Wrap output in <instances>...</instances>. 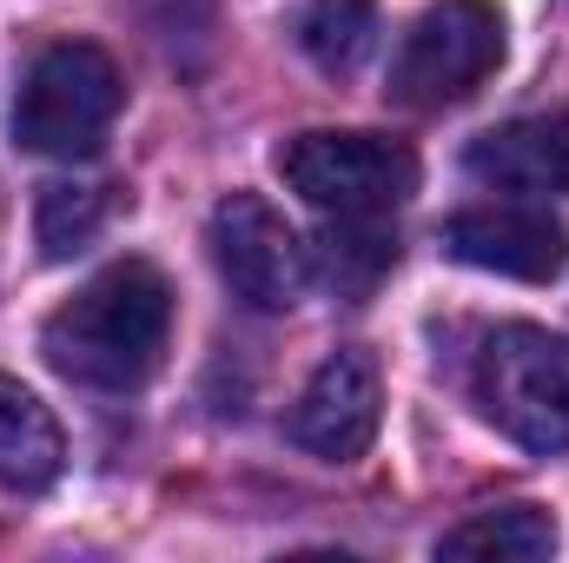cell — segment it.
<instances>
[{"label": "cell", "instance_id": "1", "mask_svg": "<svg viewBox=\"0 0 569 563\" xmlns=\"http://www.w3.org/2000/svg\"><path fill=\"white\" fill-rule=\"evenodd\" d=\"M166 338H172V285L146 259L107 266L40 325L47 365L73 385H93V392L146 385L166 358Z\"/></svg>", "mask_w": 569, "mask_h": 563}, {"label": "cell", "instance_id": "2", "mask_svg": "<svg viewBox=\"0 0 569 563\" xmlns=\"http://www.w3.org/2000/svg\"><path fill=\"white\" fill-rule=\"evenodd\" d=\"M127 107V80L120 67L93 47V40H60L47 47L20 93H13V146L20 152H47V159H87L100 152L107 127Z\"/></svg>", "mask_w": 569, "mask_h": 563}, {"label": "cell", "instance_id": "3", "mask_svg": "<svg viewBox=\"0 0 569 563\" xmlns=\"http://www.w3.org/2000/svg\"><path fill=\"white\" fill-rule=\"evenodd\" d=\"M477 412L510 444L557 457L569 451V345L537 325H497L470 372Z\"/></svg>", "mask_w": 569, "mask_h": 563}, {"label": "cell", "instance_id": "4", "mask_svg": "<svg viewBox=\"0 0 569 563\" xmlns=\"http://www.w3.org/2000/svg\"><path fill=\"white\" fill-rule=\"evenodd\" d=\"M497 67H503V13L490 0H437L405 33L385 93L405 113H443L463 107Z\"/></svg>", "mask_w": 569, "mask_h": 563}, {"label": "cell", "instance_id": "5", "mask_svg": "<svg viewBox=\"0 0 569 563\" xmlns=\"http://www.w3.org/2000/svg\"><path fill=\"white\" fill-rule=\"evenodd\" d=\"M279 172L325 219H378L418 192L411 146L385 134H298L279 152Z\"/></svg>", "mask_w": 569, "mask_h": 563}, {"label": "cell", "instance_id": "6", "mask_svg": "<svg viewBox=\"0 0 569 563\" xmlns=\"http://www.w3.org/2000/svg\"><path fill=\"white\" fill-rule=\"evenodd\" d=\"M212 259L252 312H291L311 285V246L259 192H232L212 213Z\"/></svg>", "mask_w": 569, "mask_h": 563}, {"label": "cell", "instance_id": "7", "mask_svg": "<svg viewBox=\"0 0 569 563\" xmlns=\"http://www.w3.org/2000/svg\"><path fill=\"white\" fill-rule=\"evenodd\" d=\"M378 418H385L378 358L358 352V345H345V352H331V358L311 372V385L298 392V405H291V418H284V437H291L298 451L325 457V464H351V457L371 451Z\"/></svg>", "mask_w": 569, "mask_h": 563}, {"label": "cell", "instance_id": "8", "mask_svg": "<svg viewBox=\"0 0 569 563\" xmlns=\"http://www.w3.org/2000/svg\"><path fill=\"white\" fill-rule=\"evenodd\" d=\"M443 253L497 279L550 285L569 259V233L550 206H470L443 219Z\"/></svg>", "mask_w": 569, "mask_h": 563}, {"label": "cell", "instance_id": "9", "mask_svg": "<svg viewBox=\"0 0 569 563\" xmlns=\"http://www.w3.org/2000/svg\"><path fill=\"white\" fill-rule=\"evenodd\" d=\"M463 172L523 199L569 192V113H530V120L477 134L463 146Z\"/></svg>", "mask_w": 569, "mask_h": 563}, {"label": "cell", "instance_id": "10", "mask_svg": "<svg viewBox=\"0 0 569 563\" xmlns=\"http://www.w3.org/2000/svg\"><path fill=\"white\" fill-rule=\"evenodd\" d=\"M60 457H67V444H60L53 412L20 378L0 372V484L7 491H47L60 477Z\"/></svg>", "mask_w": 569, "mask_h": 563}, {"label": "cell", "instance_id": "11", "mask_svg": "<svg viewBox=\"0 0 569 563\" xmlns=\"http://www.w3.org/2000/svg\"><path fill=\"white\" fill-rule=\"evenodd\" d=\"M437 557H470V563H543L557 557V517L543 504H497L463 517L457 531L437 537Z\"/></svg>", "mask_w": 569, "mask_h": 563}, {"label": "cell", "instance_id": "12", "mask_svg": "<svg viewBox=\"0 0 569 563\" xmlns=\"http://www.w3.org/2000/svg\"><path fill=\"white\" fill-rule=\"evenodd\" d=\"M318 266H325L338 298H365L398 266V233L385 226V213L378 219H331L325 239H318Z\"/></svg>", "mask_w": 569, "mask_h": 563}, {"label": "cell", "instance_id": "13", "mask_svg": "<svg viewBox=\"0 0 569 563\" xmlns=\"http://www.w3.org/2000/svg\"><path fill=\"white\" fill-rule=\"evenodd\" d=\"M298 40L311 53V67L325 73H358L378 47V7L371 0H311L298 20Z\"/></svg>", "mask_w": 569, "mask_h": 563}, {"label": "cell", "instance_id": "14", "mask_svg": "<svg viewBox=\"0 0 569 563\" xmlns=\"http://www.w3.org/2000/svg\"><path fill=\"white\" fill-rule=\"evenodd\" d=\"M107 226V186H80V179H53L40 186V206H33V239L47 259H73L100 239Z\"/></svg>", "mask_w": 569, "mask_h": 563}]
</instances>
